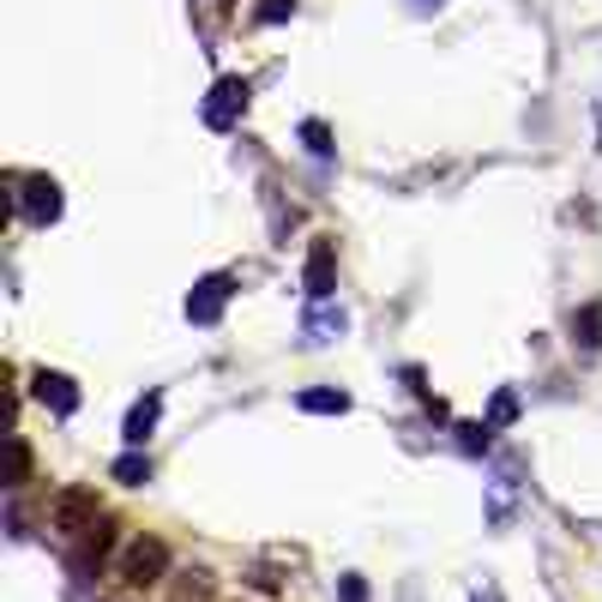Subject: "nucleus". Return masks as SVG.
Returning a JSON list of instances; mask_svg holds the SVG:
<instances>
[{
  "instance_id": "f257e3e1",
  "label": "nucleus",
  "mask_w": 602,
  "mask_h": 602,
  "mask_svg": "<svg viewBox=\"0 0 602 602\" xmlns=\"http://www.w3.org/2000/svg\"><path fill=\"white\" fill-rule=\"evenodd\" d=\"M96 530H103V506H96L91 488H60L55 500H48V536L55 542H91Z\"/></svg>"
},
{
  "instance_id": "f03ea898",
  "label": "nucleus",
  "mask_w": 602,
  "mask_h": 602,
  "mask_svg": "<svg viewBox=\"0 0 602 602\" xmlns=\"http://www.w3.org/2000/svg\"><path fill=\"white\" fill-rule=\"evenodd\" d=\"M163 566H169V548L157 536H132L127 548H120V560H115V578L127 590H151L157 578H163Z\"/></svg>"
},
{
  "instance_id": "7ed1b4c3",
  "label": "nucleus",
  "mask_w": 602,
  "mask_h": 602,
  "mask_svg": "<svg viewBox=\"0 0 602 602\" xmlns=\"http://www.w3.org/2000/svg\"><path fill=\"white\" fill-rule=\"evenodd\" d=\"M12 187H19V211L31 217V223H55L60 217V187L48 175H19Z\"/></svg>"
},
{
  "instance_id": "20e7f679",
  "label": "nucleus",
  "mask_w": 602,
  "mask_h": 602,
  "mask_svg": "<svg viewBox=\"0 0 602 602\" xmlns=\"http://www.w3.org/2000/svg\"><path fill=\"white\" fill-rule=\"evenodd\" d=\"M332 271H337V247L332 241H313V253H308V296L313 301H332Z\"/></svg>"
},
{
  "instance_id": "39448f33",
  "label": "nucleus",
  "mask_w": 602,
  "mask_h": 602,
  "mask_svg": "<svg viewBox=\"0 0 602 602\" xmlns=\"http://www.w3.org/2000/svg\"><path fill=\"white\" fill-rule=\"evenodd\" d=\"M223 301H229V277H205V283L187 296V320L193 325H211L217 313H223Z\"/></svg>"
},
{
  "instance_id": "423d86ee",
  "label": "nucleus",
  "mask_w": 602,
  "mask_h": 602,
  "mask_svg": "<svg viewBox=\"0 0 602 602\" xmlns=\"http://www.w3.org/2000/svg\"><path fill=\"white\" fill-rule=\"evenodd\" d=\"M36 397H43L55 416H72V409H79V385H72L67 373H36Z\"/></svg>"
},
{
  "instance_id": "0eeeda50",
  "label": "nucleus",
  "mask_w": 602,
  "mask_h": 602,
  "mask_svg": "<svg viewBox=\"0 0 602 602\" xmlns=\"http://www.w3.org/2000/svg\"><path fill=\"white\" fill-rule=\"evenodd\" d=\"M235 108H247V84L241 79H223L211 91V127H229V120H235Z\"/></svg>"
},
{
  "instance_id": "6e6552de",
  "label": "nucleus",
  "mask_w": 602,
  "mask_h": 602,
  "mask_svg": "<svg viewBox=\"0 0 602 602\" xmlns=\"http://www.w3.org/2000/svg\"><path fill=\"white\" fill-rule=\"evenodd\" d=\"M296 409H308V416H344L349 392H337V385H313V392H296Z\"/></svg>"
},
{
  "instance_id": "1a4fd4ad",
  "label": "nucleus",
  "mask_w": 602,
  "mask_h": 602,
  "mask_svg": "<svg viewBox=\"0 0 602 602\" xmlns=\"http://www.w3.org/2000/svg\"><path fill=\"white\" fill-rule=\"evenodd\" d=\"M157 409H163V397H139V404H132L127 409V428H120V433H127V445H144V440H151V428H157Z\"/></svg>"
},
{
  "instance_id": "9d476101",
  "label": "nucleus",
  "mask_w": 602,
  "mask_h": 602,
  "mask_svg": "<svg viewBox=\"0 0 602 602\" xmlns=\"http://www.w3.org/2000/svg\"><path fill=\"white\" fill-rule=\"evenodd\" d=\"M572 344L584 349V356H590V349H602V308H597V301H584V308L572 313Z\"/></svg>"
},
{
  "instance_id": "9b49d317",
  "label": "nucleus",
  "mask_w": 602,
  "mask_h": 602,
  "mask_svg": "<svg viewBox=\"0 0 602 602\" xmlns=\"http://www.w3.org/2000/svg\"><path fill=\"white\" fill-rule=\"evenodd\" d=\"M344 332V308H313L308 313V344H332Z\"/></svg>"
},
{
  "instance_id": "f8f14e48",
  "label": "nucleus",
  "mask_w": 602,
  "mask_h": 602,
  "mask_svg": "<svg viewBox=\"0 0 602 602\" xmlns=\"http://www.w3.org/2000/svg\"><path fill=\"white\" fill-rule=\"evenodd\" d=\"M115 482H127V488H139V482H151V458H139V452L115 458Z\"/></svg>"
},
{
  "instance_id": "ddd939ff",
  "label": "nucleus",
  "mask_w": 602,
  "mask_h": 602,
  "mask_svg": "<svg viewBox=\"0 0 602 602\" xmlns=\"http://www.w3.org/2000/svg\"><path fill=\"white\" fill-rule=\"evenodd\" d=\"M31 482V452H24V440H12V488H24Z\"/></svg>"
},
{
  "instance_id": "4468645a",
  "label": "nucleus",
  "mask_w": 602,
  "mask_h": 602,
  "mask_svg": "<svg viewBox=\"0 0 602 602\" xmlns=\"http://www.w3.org/2000/svg\"><path fill=\"white\" fill-rule=\"evenodd\" d=\"M512 416H518V397H512V392H500V397H494V416H488V428H506Z\"/></svg>"
},
{
  "instance_id": "2eb2a0df",
  "label": "nucleus",
  "mask_w": 602,
  "mask_h": 602,
  "mask_svg": "<svg viewBox=\"0 0 602 602\" xmlns=\"http://www.w3.org/2000/svg\"><path fill=\"white\" fill-rule=\"evenodd\" d=\"M289 12H296V0H265L259 19H265V24H277V19H289Z\"/></svg>"
},
{
  "instance_id": "dca6fc26",
  "label": "nucleus",
  "mask_w": 602,
  "mask_h": 602,
  "mask_svg": "<svg viewBox=\"0 0 602 602\" xmlns=\"http://www.w3.org/2000/svg\"><path fill=\"white\" fill-rule=\"evenodd\" d=\"M344 602H368V590H361V578H344Z\"/></svg>"
}]
</instances>
